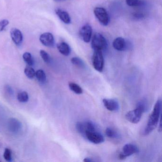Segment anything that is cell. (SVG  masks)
<instances>
[{"label":"cell","mask_w":162,"mask_h":162,"mask_svg":"<svg viewBox=\"0 0 162 162\" xmlns=\"http://www.w3.org/2000/svg\"><path fill=\"white\" fill-rule=\"evenodd\" d=\"M162 101L160 99L157 100L154 106L152 113L150 115L147 125L144 132V135H148L156 127L161 117Z\"/></svg>","instance_id":"cell-1"},{"label":"cell","mask_w":162,"mask_h":162,"mask_svg":"<svg viewBox=\"0 0 162 162\" xmlns=\"http://www.w3.org/2000/svg\"><path fill=\"white\" fill-rule=\"evenodd\" d=\"M91 47L94 51H100L106 50L107 47L106 39L99 33H96L92 39Z\"/></svg>","instance_id":"cell-2"},{"label":"cell","mask_w":162,"mask_h":162,"mask_svg":"<svg viewBox=\"0 0 162 162\" xmlns=\"http://www.w3.org/2000/svg\"><path fill=\"white\" fill-rule=\"evenodd\" d=\"M92 64L94 68L96 71L101 72L104 66V59L102 51H94L93 54Z\"/></svg>","instance_id":"cell-3"},{"label":"cell","mask_w":162,"mask_h":162,"mask_svg":"<svg viewBox=\"0 0 162 162\" xmlns=\"http://www.w3.org/2000/svg\"><path fill=\"white\" fill-rule=\"evenodd\" d=\"M94 14L98 20L99 22L102 25H108L110 22L109 16L106 10L102 7H96L94 10Z\"/></svg>","instance_id":"cell-4"},{"label":"cell","mask_w":162,"mask_h":162,"mask_svg":"<svg viewBox=\"0 0 162 162\" xmlns=\"http://www.w3.org/2000/svg\"><path fill=\"white\" fill-rule=\"evenodd\" d=\"M76 127L77 131L83 135V136L87 131H96V125L90 121L79 122L76 124Z\"/></svg>","instance_id":"cell-5"},{"label":"cell","mask_w":162,"mask_h":162,"mask_svg":"<svg viewBox=\"0 0 162 162\" xmlns=\"http://www.w3.org/2000/svg\"><path fill=\"white\" fill-rule=\"evenodd\" d=\"M144 112L142 109L138 107L136 109L128 112L126 115V118L127 121L131 123L137 124L140 121Z\"/></svg>","instance_id":"cell-6"},{"label":"cell","mask_w":162,"mask_h":162,"mask_svg":"<svg viewBox=\"0 0 162 162\" xmlns=\"http://www.w3.org/2000/svg\"><path fill=\"white\" fill-rule=\"evenodd\" d=\"M138 152L139 149L136 145L131 144H127L123 147L122 152L119 155V158L120 159L124 160L127 157L137 154Z\"/></svg>","instance_id":"cell-7"},{"label":"cell","mask_w":162,"mask_h":162,"mask_svg":"<svg viewBox=\"0 0 162 162\" xmlns=\"http://www.w3.org/2000/svg\"><path fill=\"white\" fill-rule=\"evenodd\" d=\"M85 137L89 142L95 144H99L104 141V137L103 135L97 131H87L84 134Z\"/></svg>","instance_id":"cell-8"},{"label":"cell","mask_w":162,"mask_h":162,"mask_svg":"<svg viewBox=\"0 0 162 162\" xmlns=\"http://www.w3.org/2000/svg\"><path fill=\"white\" fill-rule=\"evenodd\" d=\"M79 34L83 41L86 43H88L91 40L92 34V27L88 24L83 26L79 31Z\"/></svg>","instance_id":"cell-9"},{"label":"cell","mask_w":162,"mask_h":162,"mask_svg":"<svg viewBox=\"0 0 162 162\" xmlns=\"http://www.w3.org/2000/svg\"><path fill=\"white\" fill-rule=\"evenodd\" d=\"M40 41L43 45L48 47H53L55 45V40L53 35L50 33L42 34L40 37Z\"/></svg>","instance_id":"cell-10"},{"label":"cell","mask_w":162,"mask_h":162,"mask_svg":"<svg viewBox=\"0 0 162 162\" xmlns=\"http://www.w3.org/2000/svg\"><path fill=\"white\" fill-rule=\"evenodd\" d=\"M102 101L105 107L110 111H117L119 109L118 102L114 99H104Z\"/></svg>","instance_id":"cell-11"},{"label":"cell","mask_w":162,"mask_h":162,"mask_svg":"<svg viewBox=\"0 0 162 162\" xmlns=\"http://www.w3.org/2000/svg\"><path fill=\"white\" fill-rule=\"evenodd\" d=\"M8 127L10 131L16 133L20 131L22 125L18 119L15 118H10L8 120Z\"/></svg>","instance_id":"cell-12"},{"label":"cell","mask_w":162,"mask_h":162,"mask_svg":"<svg viewBox=\"0 0 162 162\" xmlns=\"http://www.w3.org/2000/svg\"><path fill=\"white\" fill-rule=\"evenodd\" d=\"M10 36L14 43L17 45H20L23 41V34L18 29L12 28L10 31Z\"/></svg>","instance_id":"cell-13"},{"label":"cell","mask_w":162,"mask_h":162,"mask_svg":"<svg viewBox=\"0 0 162 162\" xmlns=\"http://www.w3.org/2000/svg\"><path fill=\"white\" fill-rule=\"evenodd\" d=\"M113 46L116 50L118 51H125L128 48L127 41L122 37L115 39L113 42Z\"/></svg>","instance_id":"cell-14"},{"label":"cell","mask_w":162,"mask_h":162,"mask_svg":"<svg viewBox=\"0 0 162 162\" xmlns=\"http://www.w3.org/2000/svg\"><path fill=\"white\" fill-rule=\"evenodd\" d=\"M56 14L58 15V18L61 19L64 23L66 24H69L71 23V18L68 13L66 11L61 9H57L55 10Z\"/></svg>","instance_id":"cell-15"},{"label":"cell","mask_w":162,"mask_h":162,"mask_svg":"<svg viewBox=\"0 0 162 162\" xmlns=\"http://www.w3.org/2000/svg\"><path fill=\"white\" fill-rule=\"evenodd\" d=\"M57 48L60 53L64 56H68L70 54L71 48L68 44L65 42H61L57 44Z\"/></svg>","instance_id":"cell-16"},{"label":"cell","mask_w":162,"mask_h":162,"mask_svg":"<svg viewBox=\"0 0 162 162\" xmlns=\"http://www.w3.org/2000/svg\"><path fill=\"white\" fill-rule=\"evenodd\" d=\"M68 86L71 91L76 94H81L83 93V90L77 84L73 82H70L68 84Z\"/></svg>","instance_id":"cell-17"},{"label":"cell","mask_w":162,"mask_h":162,"mask_svg":"<svg viewBox=\"0 0 162 162\" xmlns=\"http://www.w3.org/2000/svg\"><path fill=\"white\" fill-rule=\"evenodd\" d=\"M35 76L38 81L41 83H44L46 80V76L44 71L42 69H39L36 72Z\"/></svg>","instance_id":"cell-18"},{"label":"cell","mask_w":162,"mask_h":162,"mask_svg":"<svg viewBox=\"0 0 162 162\" xmlns=\"http://www.w3.org/2000/svg\"><path fill=\"white\" fill-rule=\"evenodd\" d=\"M71 62L73 65L79 68H86V65L83 61L79 57L72 58H71Z\"/></svg>","instance_id":"cell-19"},{"label":"cell","mask_w":162,"mask_h":162,"mask_svg":"<svg viewBox=\"0 0 162 162\" xmlns=\"http://www.w3.org/2000/svg\"><path fill=\"white\" fill-rule=\"evenodd\" d=\"M23 60L28 66H32L34 64V61L31 54L30 52H26L23 54Z\"/></svg>","instance_id":"cell-20"},{"label":"cell","mask_w":162,"mask_h":162,"mask_svg":"<svg viewBox=\"0 0 162 162\" xmlns=\"http://www.w3.org/2000/svg\"><path fill=\"white\" fill-rule=\"evenodd\" d=\"M24 73L29 79H33L35 76L36 72L31 66H28L24 69Z\"/></svg>","instance_id":"cell-21"},{"label":"cell","mask_w":162,"mask_h":162,"mask_svg":"<svg viewBox=\"0 0 162 162\" xmlns=\"http://www.w3.org/2000/svg\"><path fill=\"white\" fill-rule=\"evenodd\" d=\"M105 133L106 136L110 138H118L119 137V134L116 131L109 127L106 129Z\"/></svg>","instance_id":"cell-22"},{"label":"cell","mask_w":162,"mask_h":162,"mask_svg":"<svg viewBox=\"0 0 162 162\" xmlns=\"http://www.w3.org/2000/svg\"><path fill=\"white\" fill-rule=\"evenodd\" d=\"M18 101L21 103H25L29 100V95L25 91H23L19 93L17 96Z\"/></svg>","instance_id":"cell-23"},{"label":"cell","mask_w":162,"mask_h":162,"mask_svg":"<svg viewBox=\"0 0 162 162\" xmlns=\"http://www.w3.org/2000/svg\"><path fill=\"white\" fill-rule=\"evenodd\" d=\"M137 107H138L142 109L144 113L147 111L148 109V106L147 101L145 100H142L138 102L137 104Z\"/></svg>","instance_id":"cell-24"},{"label":"cell","mask_w":162,"mask_h":162,"mask_svg":"<svg viewBox=\"0 0 162 162\" xmlns=\"http://www.w3.org/2000/svg\"><path fill=\"white\" fill-rule=\"evenodd\" d=\"M127 5L130 7L139 6L143 4V2L141 0H126Z\"/></svg>","instance_id":"cell-25"},{"label":"cell","mask_w":162,"mask_h":162,"mask_svg":"<svg viewBox=\"0 0 162 162\" xmlns=\"http://www.w3.org/2000/svg\"><path fill=\"white\" fill-rule=\"evenodd\" d=\"M40 55H41V58L43 59V61H44L45 62L47 63H48L50 62L51 57L48 55V53L46 52L44 50H41L40 51Z\"/></svg>","instance_id":"cell-26"},{"label":"cell","mask_w":162,"mask_h":162,"mask_svg":"<svg viewBox=\"0 0 162 162\" xmlns=\"http://www.w3.org/2000/svg\"><path fill=\"white\" fill-rule=\"evenodd\" d=\"M3 157L7 162H11L12 160V152L10 149L5 148V151L3 154Z\"/></svg>","instance_id":"cell-27"},{"label":"cell","mask_w":162,"mask_h":162,"mask_svg":"<svg viewBox=\"0 0 162 162\" xmlns=\"http://www.w3.org/2000/svg\"><path fill=\"white\" fill-rule=\"evenodd\" d=\"M9 21L7 20H3L0 21V32L2 31L4 28L9 24Z\"/></svg>","instance_id":"cell-28"},{"label":"cell","mask_w":162,"mask_h":162,"mask_svg":"<svg viewBox=\"0 0 162 162\" xmlns=\"http://www.w3.org/2000/svg\"><path fill=\"white\" fill-rule=\"evenodd\" d=\"M134 17L137 19H141L144 17V15L142 13H134Z\"/></svg>","instance_id":"cell-29"},{"label":"cell","mask_w":162,"mask_h":162,"mask_svg":"<svg viewBox=\"0 0 162 162\" xmlns=\"http://www.w3.org/2000/svg\"><path fill=\"white\" fill-rule=\"evenodd\" d=\"M83 161L84 162H92L94 161V160L92 159L91 158L86 157V158H84V159L83 160Z\"/></svg>","instance_id":"cell-30"},{"label":"cell","mask_w":162,"mask_h":162,"mask_svg":"<svg viewBox=\"0 0 162 162\" xmlns=\"http://www.w3.org/2000/svg\"><path fill=\"white\" fill-rule=\"evenodd\" d=\"M6 89L7 90L8 92L10 94H13V90L12 89H11V88L9 86H7L6 87Z\"/></svg>","instance_id":"cell-31"},{"label":"cell","mask_w":162,"mask_h":162,"mask_svg":"<svg viewBox=\"0 0 162 162\" xmlns=\"http://www.w3.org/2000/svg\"><path fill=\"white\" fill-rule=\"evenodd\" d=\"M55 1H63V0H54Z\"/></svg>","instance_id":"cell-32"}]
</instances>
